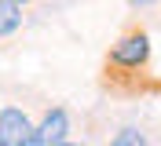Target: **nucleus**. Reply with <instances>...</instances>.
Wrapping results in <instances>:
<instances>
[{"label":"nucleus","mask_w":161,"mask_h":146,"mask_svg":"<svg viewBox=\"0 0 161 146\" xmlns=\"http://www.w3.org/2000/svg\"><path fill=\"white\" fill-rule=\"evenodd\" d=\"M15 4H26V0H15Z\"/></svg>","instance_id":"nucleus-8"},{"label":"nucleus","mask_w":161,"mask_h":146,"mask_svg":"<svg viewBox=\"0 0 161 146\" xmlns=\"http://www.w3.org/2000/svg\"><path fill=\"white\" fill-rule=\"evenodd\" d=\"M132 4H136V8H147V4H154V0H132Z\"/></svg>","instance_id":"nucleus-6"},{"label":"nucleus","mask_w":161,"mask_h":146,"mask_svg":"<svg viewBox=\"0 0 161 146\" xmlns=\"http://www.w3.org/2000/svg\"><path fill=\"white\" fill-rule=\"evenodd\" d=\"M106 146H150V143H147V132H139V128H121Z\"/></svg>","instance_id":"nucleus-5"},{"label":"nucleus","mask_w":161,"mask_h":146,"mask_svg":"<svg viewBox=\"0 0 161 146\" xmlns=\"http://www.w3.org/2000/svg\"><path fill=\"white\" fill-rule=\"evenodd\" d=\"M19 26H22V4L0 0V37H11Z\"/></svg>","instance_id":"nucleus-4"},{"label":"nucleus","mask_w":161,"mask_h":146,"mask_svg":"<svg viewBox=\"0 0 161 146\" xmlns=\"http://www.w3.org/2000/svg\"><path fill=\"white\" fill-rule=\"evenodd\" d=\"M33 139V121L26 110L4 106L0 110V146H30Z\"/></svg>","instance_id":"nucleus-2"},{"label":"nucleus","mask_w":161,"mask_h":146,"mask_svg":"<svg viewBox=\"0 0 161 146\" xmlns=\"http://www.w3.org/2000/svg\"><path fill=\"white\" fill-rule=\"evenodd\" d=\"M110 58L117 66H128V69L143 66V62L150 58V40H147V33H128V37H121L117 44H114Z\"/></svg>","instance_id":"nucleus-3"},{"label":"nucleus","mask_w":161,"mask_h":146,"mask_svg":"<svg viewBox=\"0 0 161 146\" xmlns=\"http://www.w3.org/2000/svg\"><path fill=\"white\" fill-rule=\"evenodd\" d=\"M62 146H84V143H62Z\"/></svg>","instance_id":"nucleus-7"},{"label":"nucleus","mask_w":161,"mask_h":146,"mask_svg":"<svg viewBox=\"0 0 161 146\" xmlns=\"http://www.w3.org/2000/svg\"><path fill=\"white\" fill-rule=\"evenodd\" d=\"M66 135H70V113H66L62 106H51L48 113L33 124L30 146H62V143H66Z\"/></svg>","instance_id":"nucleus-1"}]
</instances>
